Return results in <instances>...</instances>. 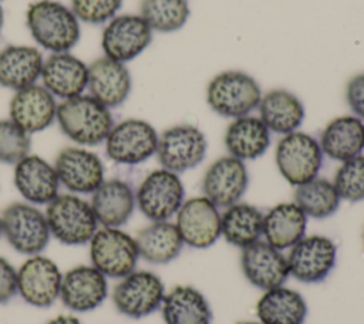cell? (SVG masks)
<instances>
[{
  "mask_svg": "<svg viewBox=\"0 0 364 324\" xmlns=\"http://www.w3.org/2000/svg\"><path fill=\"white\" fill-rule=\"evenodd\" d=\"M26 26L36 44L53 53H65L81 38L80 20L71 7L57 0L33 1L26 11Z\"/></svg>",
  "mask_w": 364,
  "mask_h": 324,
  "instance_id": "6da1fadb",
  "label": "cell"
},
{
  "mask_svg": "<svg viewBox=\"0 0 364 324\" xmlns=\"http://www.w3.org/2000/svg\"><path fill=\"white\" fill-rule=\"evenodd\" d=\"M55 121L68 139L85 148L102 144L114 126L109 108L90 94L58 102Z\"/></svg>",
  "mask_w": 364,
  "mask_h": 324,
  "instance_id": "7a4b0ae2",
  "label": "cell"
},
{
  "mask_svg": "<svg viewBox=\"0 0 364 324\" xmlns=\"http://www.w3.org/2000/svg\"><path fill=\"white\" fill-rule=\"evenodd\" d=\"M263 92L256 78L242 70H225L210 78L206 104L223 118H240L257 109Z\"/></svg>",
  "mask_w": 364,
  "mask_h": 324,
  "instance_id": "3957f363",
  "label": "cell"
},
{
  "mask_svg": "<svg viewBox=\"0 0 364 324\" xmlns=\"http://www.w3.org/2000/svg\"><path fill=\"white\" fill-rule=\"evenodd\" d=\"M44 213L51 236L67 246L90 243L98 229L91 203L71 192L58 193L47 205Z\"/></svg>",
  "mask_w": 364,
  "mask_h": 324,
  "instance_id": "277c9868",
  "label": "cell"
},
{
  "mask_svg": "<svg viewBox=\"0 0 364 324\" xmlns=\"http://www.w3.org/2000/svg\"><path fill=\"white\" fill-rule=\"evenodd\" d=\"M323 158L318 139L300 129L282 135L274 149L279 173L294 188L318 176Z\"/></svg>",
  "mask_w": 364,
  "mask_h": 324,
  "instance_id": "5b68a950",
  "label": "cell"
},
{
  "mask_svg": "<svg viewBox=\"0 0 364 324\" xmlns=\"http://www.w3.org/2000/svg\"><path fill=\"white\" fill-rule=\"evenodd\" d=\"M3 234L9 244L26 256L40 254L48 244L51 233L46 213L28 202H13L0 215Z\"/></svg>",
  "mask_w": 364,
  "mask_h": 324,
  "instance_id": "8992f818",
  "label": "cell"
},
{
  "mask_svg": "<svg viewBox=\"0 0 364 324\" xmlns=\"http://www.w3.org/2000/svg\"><path fill=\"white\" fill-rule=\"evenodd\" d=\"M206 153V135L196 125H172L162 131L158 136L155 156L161 168L178 175L195 169L203 162Z\"/></svg>",
  "mask_w": 364,
  "mask_h": 324,
  "instance_id": "52a82bcc",
  "label": "cell"
},
{
  "mask_svg": "<svg viewBox=\"0 0 364 324\" xmlns=\"http://www.w3.org/2000/svg\"><path fill=\"white\" fill-rule=\"evenodd\" d=\"M138 210L151 222L171 220L185 202L181 176L168 169L151 171L135 192Z\"/></svg>",
  "mask_w": 364,
  "mask_h": 324,
  "instance_id": "ba28073f",
  "label": "cell"
},
{
  "mask_svg": "<svg viewBox=\"0 0 364 324\" xmlns=\"http://www.w3.org/2000/svg\"><path fill=\"white\" fill-rule=\"evenodd\" d=\"M90 260L105 277L122 279L136 269L139 253L135 237L121 227H100L90 240Z\"/></svg>",
  "mask_w": 364,
  "mask_h": 324,
  "instance_id": "9c48e42d",
  "label": "cell"
},
{
  "mask_svg": "<svg viewBox=\"0 0 364 324\" xmlns=\"http://www.w3.org/2000/svg\"><path fill=\"white\" fill-rule=\"evenodd\" d=\"M165 293V284L156 273L135 269L119 279L111 298L119 314L139 320L161 308Z\"/></svg>",
  "mask_w": 364,
  "mask_h": 324,
  "instance_id": "30bf717a",
  "label": "cell"
},
{
  "mask_svg": "<svg viewBox=\"0 0 364 324\" xmlns=\"http://www.w3.org/2000/svg\"><path fill=\"white\" fill-rule=\"evenodd\" d=\"M159 134L141 118L122 119L111 128L104 141L107 156L119 165H138L156 152Z\"/></svg>",
  "mask_w": 364,
  "mask_h": 324,
  "instance_id": "8fae6325",
  "label": "cell"
},
{
  "mask_svg": "<svg viewBox=\"0 0 364 324\" xmlns=\"http://www.w3.org/2000/svg\"><path fill=\"white\" fill-rule=\"evenodd\" d=\"M293 279L304 284L324 281L337 263V246L324 234H306L286 254Z\"/></svg>",
  "mask_w": 364,
  "mask_h": 324,
  "instance_id": "7c38bea8",
  "label": "cell"
},
{
  "mask_svg": "<svg viewBox=\"0 0 364 324\" xmlns=\"http://www.w3.org/2000/svg\"><path fill=\"white\" fill-rule=\"evenodd\" d=\"M152 36L154 31L139 14H117L104 26L101 48L105 57L127 64L149 47Z\"/></svg>",
  "mask_w": 364,
  "mask_h": 324,
  "instance_id": "4fadbf2b",
  "label": "cell"
},
{
  "mask_svg": "<svg viewBox=\"0 0 364 324\" xmlns=\"http://www.w3.org/2000/svg\"><path fill=\"white\" fill-rule=\"evenodd\" d=\"M220 209L203 195L185 199L175 215L183 243L192 249H208L220 239Z\"/></svg>",
  "mask_w": 364,
  "mask_h": 324,
  "instance_id": "5bb4252c",
  "label": "cell"
},
{
  "mask_svg": "<svg viewBox=\"0 0 364 324\" xmlns=\"http://www.w3.org/2000/svg\"><path fill=\"white\" fill-rule=\"evenodd\" d=\"M53 165L60 183L75 195L92 193L105 180L102 159L85 146L63 148Z\"/></svg>",
  "mask_w": 364,
  "mask_h": 324,
  "instance_id": "9a60e30c",
  "label": "cell"
},
{
  "mask_svg": "<svg viewBox=\"0 0 364 324\" xmlns=\"http://www.w3.org/2000/svg\"><path fill=\"white\" fill-rule=\"evenodd\" d=\"M61 280L63 274L51 259L28 256L17 270V293L27 304L46 308L60 298Z\"/></svg>",
  "mask_w": 364,
  "mask_h": 324,
  "instance_id": "2e32d148",
  "label": "cell"
},
{
  "mask_svg": "<svg viewBox=\"0 0 364 324\" xmlns=\"http://www.w3.org/2000/svg\"><path fill=\"white\" fill-rule=\"evenodd\" d=\"M249 188V172L243 161L230 155L215 159L202 178V193L219 209L237 203Z\"/></svg>",
  "mask_w": 364,
  "mask_h": 324,
  "instance_id": "e0dca14e",
  "label": "cell"
},
{
  "mask_svg": "<svg viewBox=\"0 0 364 324\" xmlns=\"http://www.w3.org/2000/svg\"><path fill=\"white\" fill-rule=\"evenodd\" d=\"M240 269L245 279L262 291L283 286L290 277L286 254L262 239L242 249Z\"/></svg>",
  "mask_w": 364,
  "mask_h": 324,
  "instance_id": "ac0fdd59",
  "label": "cell"
},
{
  "mask_svg": "<svg viewBox=\"0 0 364 324\" xmlns=\"http://www.w3.org/2000/svg\"><path fill=\"white\" fill-rule=\"evenodd\" d=\"M108 296L107 277L92 264H81L63 274L60 300L74 313H87L100 307Z\"/></svg>",
  "mask_w": 364,
  "mask_h": 324,
  "instance_id": "d6986e66",
  "label": "cell"
},
{
  "mask_svg": "<svg viewBox=\"0 0 364 324\" xmlns=\"http://www.w3.org/2000/svg\"><path fill=\"white\" fill-rule=\"evenodd\" d=\"M57 105L51 92L33 84L14 92L9 104V118L31 135L47 129L55 121Z\"/></svg>",
  "mask_w": 364,
  "mask_h": 324,
  "instance_id": "ffe728a7",
  "label": "cell"
},
{
  "mask_svg": "<svg viewBox=\"0 0 364 324\" xmlns=\"http://www.w3.org/2000/svg\"><path fill=\"white\" fill-rule=\"evenodd\" d=\"M88 94L111 108L124 104L132 90V77L124 63L101 55L88 64Z\"/></svg>",
  "mask_w": 364,
  "mask_h": 324,
  "instance_id": "44dd1931",
  "label": "cell"
},
{
  "mask_svg": "<svg viewBox=\"0 0 364 324\" xmlns=\"http://www.w3.org/2000/svg\"><path fill=\"white\" fill-rule=\"evenodd\" d=\"M40 78L41 85L55 98L68 99L87 90L88 64L70 51L53 53L44 58Z\"/></svg>",
  "mask_w": 364,
  "mask_h": 324,
  "instance_id": "7402d4cb",
  "label": "cell"
},
{
  "mask_svg": "<svg viewBox=\"0 0 364 324\" xmlns=\"http://www.w3.org/2000/svg\"><path fill=\"white\" fill-rule=\"evenodd\" d=\"M13 182L21 198L33 205H48L61 186L54 165L33 153L14 165Z\"/></svg>",
  "mask_w": 364,
  "mask_h": 324,
  "instance_id": "603a6c76",
  "label": "cell"
},
{
  "mask_svg": "<svg viewBox=\"0 0 364 324\" xmlns=\"http://www.w3.org/2000/svg\"><path fill=\"white\" fill-rule=\"evenodd\" d=\"M90 203L98 225L105 227H121L136 207L132 186L118 178L105 179L91 193Z\"/></svg>",
  "mask_w": 364,
  "mask_h": 324,
  "instance_id": "cb8c5ba5",
  "label": "cell"
},
{
  "mask_svg": "<svg viewBox=\"0 0 364 324\" xmlns=\"http://www.w3.org/2000/svg\"><path fill=\"white\" fill-rule=\"evenodd\" d=\"M44 55L38 47L9 44L0 50V87L18 91L37 84Z\"/></svg>",
  "mask_w": 364,
  "mask_h": 324,
  "instance_id": "d4e9b609",
  "label": "cell"
},
{
  "mask_svg": "<svg viewBox=\"0 0 364 324\" xmlns=\"http://www.w3.org/2000/svg\"><path fill=\"white\" fill-rule=\"evenodd\" d=\"M323 155L346 162L364 151V122L355 115H340L326 124L318 136Z\"/></svg>",
  "mask_w": 364,
  "mask_h": 324,
  "instance_id": "484cf974",
  "label": "cell"
},
{
  "mask_svg": "<svg viewBox=\"0 0 364 324\" xmlns=\"http://www.w3.org/2000/svg\"><path fill=\"white\" fill-rule=\"evenodd\" d=\"M272 142V132L257 115L235 118L226 126L223 144L228 155L243 162L263 156Z\"/></svg>",
  "mask_w": 364,
  "mask_h": 324,
  "instance_id": "4316f807",
  "label": "cell"
},
{
  "mask_svg": "<svg viewBox=\"0 0 364 324\" xmlns=\"http://www.w3.org/2000/svg\"><path fill=\"white\" fill-rule=\"evenodd\" d=\"M257 112V117L267 129L277 135L299 131L306 117V108L301 99L284 88H273L264 92L260 98Z\"/></svg>",
  "mask_w": 364,
  "mask_h": 324,
  "instance_id": "83f0119b",
  "label": "cell"
},
{
  "mask_svg": "<svg viewBox=\"0 0 364 324\" xmlns=\"http://www.w3.org/2000/svg\"><path fill=\"white\" fill-rule=\"evenodd\" d=\"M309 217L294 202L272 206L263 219V240L284 252L306 236Z\"/></svg>",
  "mask_w": 364,
  "mask_h": 324,
  "instance_id": "f1b7e54d",
  "label": "cell"
},
{
  "mask_svg": "<svg viewBox=\"0 0 364 324\" xmlns=\"http://www.w3.org/2000/svg\"><path fill=\"white\" fill-rule=\"evenodd\" d=\"M161 311L165 324H212L213 318L205 294L189 284H178L166 291Z\"/></svg>",
  "mask_w": 364,
  "mask_h": 324,
  "instance_id": "f546056e",
  "label": "cell"
},
{
  "mask_svg": "<svg viewBox=\"0 0 364 324\" xmlns=\"http://www.w3.org/2000/svg\"><path fill=\"white\" fill-rule=\"evenodd\" d=\"M135 242L139 259L151 264L173 261L185 246L175 222L171 220L151 222L136 233Z\"/></svg>",
  "mask_w": 364,
  "mask_h": 324,
  "instance_id": "4dcf8cb0",
  "label": "cell"
},
{
  "mask_svg": "<svg viewBox=\"0 0 364 324\" xmlns=\"http://www.w3.org/2000/svg\"><path fill=\"white\" fill-rule=\"evenodd\" d=\"M307 311L304 296L284 284L263 291L256 303V315L263 324H303Z\"/></svg>",
  "mask_w": 364,
  "mask_h": 324,
  "instance_id": "1f68e13d",
  "label": "cell"
},
{
  "mask_svg": "<svg viewBox=\"0 0 364 324\" xmlns=\"http://www.w3.org/2000/svg\"><path fill=\"white\" fill-rule=\"evenodd\" d=\"M264 213L255 205L237 202L223 209L220 237L237 249H245L263 237Z\"/></svg>",
  "mask_w": 364,
  "mask_h": 324,
  "instance_id": "d6a6232c",
  "label": "cell"
},
{
  "mask_svg": "<svg viewBox=\"0 0 364 324\" xmlns=\"http://www.w3.org/2000/svg\"><path fill=\"white\" fill-rule=\"evenodd\" d=\"M293 199L307 217L318 220L333 216L341 203L333 180L321 176L296 186Z\"/></svg>",
  "mask_w": 364,
  "mask_h": 324,
  "instance_id": "836d02e7",
  "label": "cell"
},
{
  "mask_svg": "<svg viewBox=\"0 0 364 324\" xmlns=\"http://www.w3.org/2000/svg\"><path fill=\"white\" fill-rule=\"evenodd\" d=\"M139 16L155 33H175L186 24L191 10L188 0H142Z\"/></svg>",
  "mask_w": 364,
  "mask_h": 324,
  "instance_id": "e575fe53",
  "label": "cell"
},
{
  "mask_svg": "<svg viewBox=\"0 0 364 324\" xmlns=\"http://www.w3.org/2000/svg\"><path fill=\"white\" fill-rule=\"evenodd\" d=\"M333 183L341 198L350 203L364 200V153L341 162L337 168Z\"/></svg>",
  "mask_w": 364,
  "mask_h": 324,
  "instance_id": "d590c367",
  "label": "cell"
},
{
  "mask_svg": "<svg viewBox=\"0 0 364 324\" xmlns=\"http://www.w3.org/2000/svg\"><path fill=\"white\" fill-rule=\"evenodd\" d=\"M31 135L10 118L0 119V162L16 165L30 153Z\"/></svg>",
  "mask_w": 364,
  "mask_h": 324,
  "instance_id": "8d00e7d4",
  "label": "cell"
},
{
  "mask_svg": "<svg viewBox=\"0 0 364 324\" xmlns=\"http://www.w3.org/2000/svg\"><path fill=\"white\" fill-rule=\"evenodd\" d=\"M122 6V0H71V10L87 24H105L114 18Z\"/></svg>",
  "mask_w": 364,
  "mask_h": 324,
  "instance_id": "74e56055",
  "label": "cell"
},
{
  "mask_svg": "<svg viewBox=\"0 0 364 324\" xmlns=\"http://www.w3.org/2000/svg\"><path fill=\"white\" fill-rule=\"evenodd\" d=\"M344 97L353 115L364 122V74L354 75L348 80Z\"/></svg>",
  "mask_w": 364,
  "mask_h": 324,
  "instance_id": "f35d334b",
  "label": "cell"
},
{
  "mask_svg": "<svg viewBox=\"0 0 364 324\" xmlns=\"http://www.w3.org/2000/svg\"><path fill=\"white\" fill-rule=\"evenodd\" d=\"M17 294V270L0 256V304L9 303Z\"/></svg>",
  "mask_w": 364,
  "mask_h": 324,
  "instance_id": "ab89813d",
  "label": "cell"
},
{
  "mask_svg": "<svg viewBox=\"0 0 364 324\" xmlns=\"http://www.w3.org/2000/svg\"><path fill=\"white\" fill-rule=\"evenodd\" d=\"M46 324H82L78 317L73 314H60L51 320H48Z\"/></svg>",
  "mask_w": 364,
  "mask_h": 324,
  "instance_id": "60d3db41",
  "label": "cell"
},
{
  "mask_svg": "<svg viewBox=\"0 0 364 324\" xmlns=\"http://www.w3.org/2000/svg\"><path fill=\"white\" fill-rule=\"evenodd\" d=\"M3 26H4V11H3V7H1V4H0V34H1Z\"/></svg>",
  "mask_w": 364,
  "mask_h": 324,
  "instance_id": "b9f144b4",
  "label": "cell"
},
{
  "mask_svg": "<svg viewBox=\"0 0 364 324\" xmlns=\"http://www.w3.org/2000/svg\"><path fill=\"white\" fill-rule=\"evenodd\" d=\"M237 324H263V323H260V321L257 320V321H240V323H237Z\"/></svg>",
  "mask_w": 364,
  "mask_h": 324,
  "instance_id": "7bdbcfd3",
  "label": "cell"
},
{
  "mask_svg": "<svg viewBox=\"0 0 364 324\" xmlns=\"http://www.w3.org/2000/svg\"><path fill=\"white\" fill-rule=\"evenodd\" d=\"M3 236V227H1V217H0V237Z\"/></svg>",
  "mask_w": 364,
  "mask_h": 324,
  "instance_id": "ee69618b",
  "label": "cell"
},
{
  "mask_svg": "<svg viewBox=\"0 0 364 324\" xmlns=\"http://www.w3.org/2000/svg\"><path fill=\"white\" fill-rule=\"evenodd\" d=\"M363 250H364V230H363Z\"/></svg>",
  "mask_w": 364,
  "mask_h": 324,
  "instance_id": "f6af8a7d",
  "label": "cell"
}]
</instances>
